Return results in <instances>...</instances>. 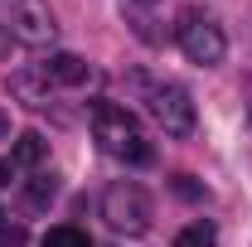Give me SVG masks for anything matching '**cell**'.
Here are the masks:
<instances>
[{"label":"cell","instance_id":"1","mask_svg":"<svg viewBox=\"0 0 252 247\" xmlns=\"http://www.w3.org/2000/svg\"><path fill=\"white\" fill-rule=\"evenodd\" d=\"M93 126H97V141H102L107 155H117L126 165H151V146L136 131V117L126 107H117V102H93Z\"/></svg>","mask_w":252,"mask_h":247},{"label":"cell","instance_id":"2","mask_svg":"<svg viewBox=\"0 0 252 247\" xmlns=\"http://www.w3.org/2000/svg\"><path fill=\"white\" fill-rule=\"evenodd\" d=\"M102 218H107V228L112 233H122V238H141V233H151V218H156V209H151V194L141 185H112L107 194H102Z\"/></svg>","mask_w":252,"mask_h":247},{"label":"cell","instance_id":"3","mask_svg":"<svg viewBox=\"0 0 252 247\" xmlns=\"http://www.w3.org/2000/svg\"><path fill=\"white\" fill-rule=\"evenodd\" d=\"M131 88H141L146 102H151V117L165 126V136H189L194 131V102L180 83H151L146 73L131 78Z\"/></svg>","mask_w":252,"mask_h":247},{"label":"cell","instance_id":"4","mask_svg":"<svg viewBox=\"0 0 252 247\" xmlns=\"http://www.w3.org/2000/svg\"><path fill=\"white\" fill-rule=\"evenodd\" d=\"M180 49H185L189 63L214 68V63H223V54H228V39H223V30L214 20H199L194 10H185V15H180Z\"/></svg>","mask_w":252,"mask_h":247},{"label":"cell","instance_id":"5","mask_svg":"<svg viewBox=\"0 0 252 247\" xmlns=\"http://www.w3.org/2000/svg\"><path fill=\"white\" fill-rule=\"evenodd\" d=\"M54 10H49V0H15V10H10V34L20 39V44H49L54 39Z\"/></svg>","mask_w":252,"mask_h":247},{"label":"cell","instance_id":"6","mask_svg":"<svg viewBox=\"0 0 252 247\" xmlns=\"http://www.w3.org/2000/svg\"><path fill=\"white\" fill-rule=\"evenodd\" d=\"M39 73H44V83H59V88H83L93 78V68L78 59V54H54Z\"/></svg>","mask_w":252,"mask_h":247},{"label":"cell","instance_id":"7","mask_svg":"<svg viewBox=\"0 0 252 247\" xmlns=\"http://www.w3.org/2000/svg\"><path fill=\"white\" fill-rule=\"evenodd\" d=\"M175 247H219V228L209 218H194V223H185L175 233Z\"/></svg>","mask_w":252,"mask_h":247},{"label":"cell","instance_id":"8","mask_svg":"<svg viewBox=\"0 0 252 247\" xmlns=\"http://www.w3.org/2000/svg\"><path fill=\"white\" fill-rule=\"evenodd\" d=\"M39 247H93V238H88L83 228H73V223H59V228L44 233V243H39Z\"/></svg>","mask_w":252,"mask_h":247},{"label":"cell","instance_id":"9","mask_svg":"<svg viewBox=\"0 0 252 247\" xmlns=\"http://www.w3.org/2000/svg\"><path fill=\"white\" fill-rule=\"evenodd\" d=\"M44 151H49V141H44L39 131H25V136L15 141V165H39Z\"/></svg>","mask_w":252,"mask_h":247},{"label":"cell","instance_id":"10","mask_svg":"<svg viewBox=\"0 0 252 247\" xmlns=\"http://www.w3.org/2000/svg\"><path fill=\"white\" fill-rule=\"evenodd\" d=\"M10 93H15V97H25L30 107H44V102H49L44 83H39V78H30V73H15V78H10Z\"/></svg>","mask_w":252,"mask_h":247},{"label":"cell","instance_id":"11","mask_svg":"<svg viewBox=\"0 0 252 247\" xmlns=\"http://www.w3.org/2000/svg\"><path fill=\"white\" fill-rule=\"evenodd\" d=\"M54 194H59V185H54V175H34V180H30V189H25L30 209H44V204H54Z\"/></svg>","mask_w":252,"mask_h":247},{"label":"cell","instance_id":"12","mask_svg":"<svg viewBox=\"0 0 252 247\" xmlns=\"http://www.w3.org/2000/svg\"><path fill=\"white\" fill-rule=\"evenodd\" d=\"M10 185V160H0V189Z\"/></svg>","mask_w":252,"mask_h":247},{"label":"cell","instance_id":"13","mask_svg":"<svg viewBox=\"0 0 252 247\" xmlns=\"http://www.w3.org/2000/svg\"><path fill=\"white\" fill-rule=\"evenodd\" d=\"M0 141H10V117L0 112Z\"/></svg>","mask_w":252,"mask_h":247},{"label":"cell","instance_id":"14","mask_svg":"<svg viewBox=\"0 0 252 247\" xmlns=\"http://www.w3.org/2000/svg\"><path fill=\"white\" fill-rule=\"evenodd\" d=\"M5 49H10V39H5V34H0V54H5Z\"/></svg>","mask_w":252,"mask_h":247},{"label":"cell","instance_id":"15","mask_svg":"<svg viewBox=\"0 0 252 247\" xmlns=\"http://www.w3.org/2000/svg\"><path fill=\"white\" fill-rule=\"evenodd\" d=\"M136 5H156V0H136Z\"/></svg>","mask_w":252,"mask_h":247},{"label":"cell","instance_id":"16","mask_svg":"<svg viewBox=\"0 0 252 247\" xmlns=\"http://www.w3.org/2000/svg\"><path fill=\"white\" fill-rule=\"evenodd\" d=\"M0 218H5V214H0ZM0 228H5V223H0Z\"/></svg>","mask_w":252,"mask_h":247}]
</instances>
